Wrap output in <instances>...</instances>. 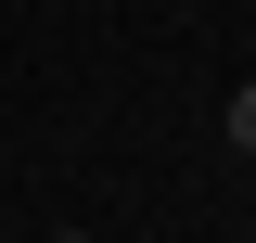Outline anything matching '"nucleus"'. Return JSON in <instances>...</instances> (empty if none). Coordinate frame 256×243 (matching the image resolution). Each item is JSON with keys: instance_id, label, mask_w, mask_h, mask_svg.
<instances>
[{"instance_id": "nucleus-1", "label": "nucleus", "mask_w": 256, "mask_h": 243, "mask_svg": "<svg viewBox=\"0 0 256 243\" xmlns=\"http://www.w3.org/2000/svg\"><path fill=\"white\" fill-rule=\"evenodd\" d=\"M218 128H230V154H256V77H244V90L218 102Z\"/></svg>"}, {"instance_id": "nucleus-3", "label": "nucleus", "mask_w": 256, "mask_h": 243, "mask_svg": "<svg viewBox=\"0 0 256 243\" xmlns=\"http://www.w3.org/2000/svg\"><path fill=\"white\" fill-rule=\"evenodd\" d=\"M244 243H256V218H244Z\"/></svg>"}, {"instance_id": "nucleus-2", "label": "nucleus", "mask_w": 256, "mask_h": 243, "mask_svg": "<svg viewBox=\"0 0 256 243\" xmlns=\"http://www.w3.org/2000/svg\"><path fill=\"white\" fill-rule=\"evenodd\" d=\"M52 243H102V230H52Z\"/></svg>"}]
</instances>
